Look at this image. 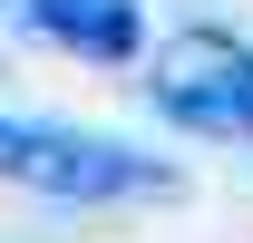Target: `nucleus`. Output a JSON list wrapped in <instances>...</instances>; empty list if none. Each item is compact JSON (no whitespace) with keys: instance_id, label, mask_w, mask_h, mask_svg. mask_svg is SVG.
Segmentation results:
<instances>
[{"instance_id":"1","label":"nucleus","mask_w":253,"mask_h":243,"mask_svg":"<svg viewBox=\"0 0 253 243\" xmlns=\"http://www.w3.org/2000/svg\"><path fill=\"white\" fill-rule=\"evenodd\" d=\"M0 185L49 195V204H146V195H175V165L136 156L126 136H97V126L0 117Z\"/></svg>"},{"instance_id":"2","label":"nucleus","mask_w":253,"mask_h":243,"mask_svg":"<svg viewBox=\"0 0 253 243\" xmlns=\"http://www.w3.org/2000/svg\"><path fill=\"white\" fill-rule=\"evenodd\" d=\"M156 117L195 126V136H253V39L234 30H175L146 68Z\"/></svg>"},{"instance_id":"3","label":"nucleus","mask_w":253,"mask_h":243,"mask_svg":"<svg viewBox=\"0 0 253 243\" xmlns=\"http://www.w3.org/2000/svg\"><path fill=\"white\" fill-rule=\"evenodd\" d=\"M20 20H30L39 39H59V49H78V59H136V39H146V10L136 0H20Z\"/></svg>"}]
</instances>
